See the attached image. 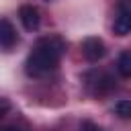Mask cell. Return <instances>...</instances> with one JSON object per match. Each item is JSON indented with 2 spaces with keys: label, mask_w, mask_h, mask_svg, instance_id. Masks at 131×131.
Here are the masks:
<instances>
[{
  "label": "cell",
  "mask_w": 131,
  "mask_h": 131,
  "mask_svg": "<svg viewBox=\"0 0 131 131\" xmlns=\"http://www.w3.org/2000/svg\"><path fill=\"white\" fill-rule=\"evenodd\" d=\"M84 86L86 90L92 94V96H106L108 92H113L117 88V80L106 74V72H100V70H90L84 74Z\"/></svg>",
  "instance_id": "2"
},
{
  "label": "cell",
  "mask_w": 131,
  "mask_h": 131,
  "mask_svg": "<svg viewBox=\"0 0 131 131\" xmlns=\"http://www.w3.org/2000/svg\"><path fill=\"white\" fill-rule=\"evenodd\" d=\"M80 131H104V129H102L100 125H96L94 121H88V119H86V121L80 123Z\"/></svg>",
  "instance_id": "9"
},
{
  "label": "cell",
  "mask_w": 131,
  "mask_h": 131,
  "mask_svg": "<svg viewBox=\"0 0 131 131\" xmlns=\"http://www.w3.org/2000/svg\"><path fill=\"white\" fill-rule=\"evenodd\" d=\"M113 33L117 37H125L131 33V0L117 2V14L113 23Z\"/></svg>",
  "instance_id": "3"
},
{
  "label": "cell",
  "mask_w": 131,
  "mask_h": 131,
  "mask_svg": "<svg viewBox=\"0 0 131 131\" xmlns=\"http://www.w3.org/2000/svg\"><path fill=\"white\" fill-rule=\"evenodd\" d=\"M115 113L121 119H131V102L129 100H119L115 104Z\"/></svg>",
  "instance_id": "8"
},
{
  "label": "cell",
  "mask_w": 131,
  "mask_h": 131,
  "mask_svg": "<svg viewBox=\"0 0 131 131\" xmlns=\"http://www.w3.org/2000/svg\"><path fill=\"white\" fill-rule=\"evenodd\" d=\"M18 18H20V23H23V27H25L27 31H37L39 25H41L39 10H37V6H33V4H25V6H20V10H18Z\"/></svg>",
  "instance_id": "6"
},
{
  "label": "cell",
  "mask_w": 131,
  "mask_h": 131,
  "mask_svg": "<svg viewBox=\"0 0 131 131\" xmlns=\"http://www.w3.org/2000/svg\"><path fill=\"white\" fill-rule=\"evenodd\" d=\"M82 55L86 57V61L96 63L106 55V45L100 37H86L82 41Z\"/></svg>",
  "instance_id": "4"
},
{
  "label": "cell",
  "mask_w": 131,
  "mask_h": 131,
  "mask_svg": "<svg viewBox=\"0 0 131 131\" xmlns=\"http://www.w3.org/2000/svg\"><path fill=\"white\" fill-rule=\"evenodd\" d=\"M18 43V33L8 18H0V49L8 51Z\"/></svg>",
  "instance_id": "5"
},
{
  "label": "cell",
  "mask_w": 131,
  "mask_h": 131,
  "mask_svg": "<svg viewBox=\"0 0 131 131\" xmlns=\"http://www.w3.org/2000/svg\"><path fill=\"white\" fill-rule=\"evenodd\" d=\"M10 108V104H8V100L6 98H0V121H2V117L6 115V111Z\"/></svg>",
  "instance_id": "10"
},
{
  "label": "cell",
  "mask_w": 131,
  "mask_h": 131,
  "mask_svg": "<svg viewBox=\"0 0 131 131\" xmlns=\"http://www.w3.org/2000/svg\"><path fill=\"white\" fill-rule=\"evenodd\" d=\"M117 72L123 78H131V51H123L117 59Z\"/></svg>",
  "instance_id": "7"
},
{
  "label": "cell",
  "mask_w": 131,
  "mask_h": 131,
  "mask_svg": "<svg viewBox=\"0 0 131 131\" xmlns=\"http://www.w3.org/2000/svg\"><path fill=\"white\" fill-rule=\"evenodd\" d=\"M66 53V41L57 35L41 37L35 41L27 61H25V72L31 78H43L49 72H53L59 66L61 55Z\"/></svg>",
  "instance_id": "1"
}]
</instances>
